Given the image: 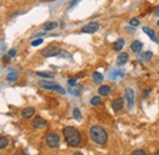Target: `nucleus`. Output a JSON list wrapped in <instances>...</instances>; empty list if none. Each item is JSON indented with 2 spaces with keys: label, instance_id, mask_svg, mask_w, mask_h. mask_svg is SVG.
I'll list each match as a JSON object with an SVG mask.
<instances>
[{
  "label": "nucleus",
  "instance_id": "nucleus-10",
  "mask_svg": "<svg viewBox=\"0 0 159 155\" xmlns=\"http://www.w3.org/2000/svg\"><path fill=\"white\" fill-rule=\"evenodd\" d=\"M34 113H36L34 108H26V109L22 110L21 116L23 117V118H30V117H32L34 115Z\"/></svg>",
  "mask_w": 159,
  "mask_h": 155
},
{
  "label": "nucleus",
  "instance_id": "nucleus-30",
  "mask_svg": "<svg viewBox=\"0 0 159 155\" xmlns=\"http://www.w3.org/2000/svg\"><path fill=\"white\" fill-rule=\"evenodd\" d=\"M9 59H10V56L7 55V56H4V58H2V60H4L5 62H9Z\"/></svg>",
  "mask_w": 159,
  "mask_h": 155
},
{
  "label": "nucleus",
  "instance_id": "nucleus-28",
  "mask_svg": "<svg viewBox=\"0 0 159 155\" xmlns=\"http://www.w3.org/2000/svg\"><path fill=\"white\" fill-rule=\"evenodd\" d=\"M69 84H70V86H74V84H76V78L69 79Z\"/></svg>",
  "mask_w": 159,
  "mask_h": 155
},
{
  "label": "nucleus",
  "instance_id": "nucleus-29",
  "mask_svg": "<svg viewBox=\"0 0 159 155\" xmlns=\"http://www.w3.org/2000/svg\"><path fill=\"white\" fill-rule=\"evenodd\" d=\"M80 1H81V0H75L74 2H71V4H70V7H72V6H75V5H76L77 2H80Z\"/></svg>",
  "mask_w": 159,
  "mask_h": 155
},
{
  "label": "nucleus",
  "instance_id": "nucleus-24",
  "mask_svg": "<svg viewBox=\"0 0 159 155\" xmlns=\"http://www.w3.org/2000/svg\"><path fill=\"white\" fill-rule=\"evenodd\" d=\"M100 103H102V99H100L99 97L92 98V100H91V104H92V105H99Z\"/></svg>",
  "mask_w": 159,
  "mask_h": 155
},
{
  "label": "nucleus",
  "instance_id": "nucleus-15",
  "mask_svg": "<svg viewBox=\"0 0 159 155\" xmlns=\"http://www.w3.org/2000/svg\"><path fill=\"white\" fill-rule=\"evenodd\" d=\"M17 77H19V72L17 71H15V70H12V71H10L9 72V75H7V77H6V79H7V82H15L16 79H17Z\"/></svg>",
  "mask_w": 159,
  "mask_h": 155
},
{
  "label": "nucleus",
  "instance_id": "nucleus-4",
  "mask_svg": "<svg viewBox=\"0 0 159 155\" xmlns=\"http://www.w3.org/2000/svg\"><path fill=\"white\" fill-rule=\"evenodd\" d=\"M45 142H47V145H48L49 148H58L60 143L59 136H58L55 132H50V133L47 135Z\"/></svg>",
  "mask_w": 159,
  "mask_h": 155
},
{
  "label": "nucleus",
  "instance_id": "nucleus-16",
  "mask_svg": "<svg viewBox=\"0 0 159 155\" xmlns=\"http://www.w3.org/2000/svg\"><path fill=\"white\" fill-rule=\"evenodd\" d=\"M98 92H99L100 95H108V94L110 93V87H109V86H107V84L100 86L99 89H98Z\"/></svg>",
  "mask_w": 159,
  "mask_h": 155
},
{
  "label": "nucleus",
  "instance_id": "nucleus-9",
  "mask_svg": "<svg viewBox=\"0 0 159 155\" xmlns=\"http://www.w3.org/2000/svg\"><path fill=\"white\" fill-rule=\"evenodd\" d=\"M131 50L134 51V53H139L142 49H143V44H142V42H139V40H134L132 43H131Z\"/></svg>",
  "mask_w": 159,
  "mask_h": 155
},
{
  "label": "nucleus",
  "instance_id": "nucleus-8",
  "mask_svg": "<svg viewBox=\"0 0 159 155\" xmlns=\"http://www.w3.org/2000/svg\"><path fill=\"white\" fill-rule=\"evenodd\" d=\"M32 126H33L34 128H43V127L47 126V121H45L43 117L37 116V117H34V120L32 121Z\"/></svg>",
  "mask_w": 159,
  "mask_h": 155
},
{
  "label": "nucleus",
  "instance_id": "nucleus-19",
  "mask_svg": "<svg viewBox=\"0 0 159 155\" xmlns=\"http://www.w3.org/2000/svg\"><path fill=\"white\" fill-rule=\"evenodd\" d=\"M7 144H9V140H7V138H6V137L0 136V149H4V148H6V147H7Z\"/></svg>",
  "mask_w": 159,
  "mask_h": 155
},
{
  "label": "nucleus",
  "instance_id": "nucleus-17",
  "mask_svg": "<svg viewBox=\"0 0 159 155\" xmlns=\"http://www.w3.org/2000/svg\"><path fill=\"white\" fill-rule=\"evenodd\" d=\"M57 27V23L55 22H45L44 23V26H43V28H44V31H52V29H54Z\"/></svg>",
  "mask_w": 159,
  "mask_h": 155
},
{
  "label": "nucleus",
  "instance_id": "nucleus-32",
  "mask_svg": "<svg viewBox=\"0 0 159 155\" xmlns=\"http://www.w3.org/2000/svg\"><path fill=\"white\" fill-rule=\"evenodd\" d=\"M74 155H83V154H82V153H80V152H77V153H75Z\"/></svg>",
  "mask_w": 159,
  "mask_h": 155
},
{
  "label": "nucleus",
  "instance_id": "nucleus-31",
  "mask_svg": "<svg viewBox=\"0 0 159 155\" xmlns=\"http://www.w3.org/2000/svg\"><path fill=\"white\" fill-rule=\"evenodd\" d=\"M156 14L159 16V6H157V9H156Z\"/></svg>",
  "mask_w": 159,
  "mask_h": 155
},
{
  "label": "nucleus",
  "instance_id": "nucleus-33",
  "mask_svg": "<svg viewBox=\"0 0 159 155\" xmlns=\"http://www.w3.org/2000/svg\"><path fill=\"white\" fill-rule=\"evenodd\" d=\"M156 155H159V149L157 150V152H156Z\"/></svg>",
  "mask_w": 159,
  "mask_h": 155
},
{
  "label": "nucleus",
  "instance_id": "nucleus-5",
  "mask_svg": "<svg viewBox=\"0 0 159 155\" xmlns=\"http://www.w3.org/2000/svg\"><path fill=\"white\" fill-rule=\"evenodd\" d=\"M60 54V49L58 46H47L45 49L42 50V55L45 58H53Z\"/></svg>",
  "mask_w": 159,
  "mask_h": 155
},
{
  "label": "nucleus",
  "instance_id": "nucleus-23",
  "mask_svg": "<svg viewBox=\"0 0 159 155\" xmlns=\"http://www.w3.org/2000/svg\"><path fill=\"white\" fill-rule=\"evenodd\" d=\"M42 43H43V39L38 38V39H34V40H32V42H31V45H32V46H38V45H40Z\"/></svg>",
  "mask_w": 159,
  "mask_h": 155
},
{
  "label": "nucleus",
  "instance_id": "nucleus-21",
  "mask_svg": "<svg viewBox=\"0 0 159 155\" xmlns=\"http://www.w3.org/2000/svg\"><path fill=\"white\" fill-rule=\"evenodd\" d=\"M36 75H37V76H39V77H44V78H53L54 77V73H52V72H37Z\"/></svg>",
  "mask_w": 159,
  "mask_h": 155
},
{
  "label": "nucleus",
  "instance_id": "nucleus-3",
  "mask_svg": "<svg viewBox=\"0 0 159 155\" xmlns=\"http://www.w3.org/2000/svg\"><path fill=\"white\" fill-rule=\"evenodd\" d=\"M38 84H39V87L44 88V89H48V91H55L60 94L65 93V91H64V88L61 86L57 84V83H53V82H49V81H39Z\"/></svg>",
  "mask_w": 159,
  "mask_h": 155
},
{
  "label": "nucleus",
  "instance_id": "nucleus-13",
  "mask_svg": "<svg viewBox=\"0 0 159 155\" xmlns=\"http://www.w3.org/2000/svg\"><path fill=\"white\" fill-rule=\"evenodd\" d=\"M129 61V54L127 53H121L119 56H118V65H125L126 62Z\"/></svg>",
  "mask_w": 159,
  "mask_h": 155
},
{
  "label": "nucleus",
  "instance_id": "nucleus-22",
  "mask_svg": "<svg viewBox=\"0 0 159 155\" xmlns=\"http://www.w3.org/2000/svg\"><path fill=\"white\" fill-rule=\"evenodd\" d=\"M74 117H75L77 121H80V120H81V117H82V116H81V113H80L79 108H75V109H74Z\"/></svg>",
  "mask_w": 159,
  "mask_h": 155
},
{
  "label": "nucleus",
  "instance_id": "nucleus-27",
  "mask_svg": "<svg viewBox=\"0 0 159 155\" xmlns=\"http://www.w3.org/2000/svg\"><path fill=\"white\" fill-rule=\"evenodd\" d=\"M15 55H16V49H11V50L9 51V56L12 58V56H15Z\"/></svg>",
  "mask_w": 159,
  "mask_h": 155
},
{
  "label": "nucleus",
  "instance_id": "nucleus-7",
  "mask_svg": "<svg viewBox=\"0 0 159 155\" xmlns=\"http://www.w3.org/2000/svg\"><path fill=\"white\" fill-rule=\"evenodd\" d=\"M98 29H99V24L98 23H94V22H91V23L83 26L81 31L83 33H96Z\"/></svg>",
  "mask_w": 159,
  "mask_h": 155
},
{
  "label": "nucleus",
  "instance_id": "nucleus-26",
  "mask_svg": "<svg viewBox=\"0 0 159 155\" xmlns=\"http://www.w3.org/2000/svg\"><path fill=\"white\" fill-rule=\"evenodd\" d=\"M130 24H131V26H134V27H136V26H139V20H136V19H132L131 21H130Z\"/></svg>",
  "mask_w": 159,
  "mask_h": 155
},
{
  "label": "nucleus",
  "instance_id": "nucleus-12",
  "mask_svg": "<svg viewBox=\"0 0 159 155\" xmlns=\"http://www.w3.org/2000/svg\"><path fill=\"white\" fill-rule=\"evenodd\" d=\"M142 29H143V32H144V33H147V34L149 36V38L152 39L154 43H158V39H157V37H156V33H154V31H153V29H151L149 27H143Z\"/></svg>",
  "mask_w": 159,
  "mask_h": 155
},
{
  "label": "nucleus",
  "instance_id": "nucleus-6",
  "mask_svg": "<svg viewBox=\"0 0 159 155\" xmlns=\"http://www.w3.org/2000/svg\"><path fill=\"white\" fill-rule=\"evenodd\" d=\"M125 97H126V100H127L129 109H132L134 105H135V92H134V89L127 88L125 91Z\"/></svg>",
  "mask_w": 159,
  "mask_h": 155
},
{
  "label": "nucleus",
  "instance_id": "nucleus-11",
  "mask_svg": "<svg viewBox=\"0 0 159 155\" xmlns=\"http://www.w3.org/2000/svg\"><path fill=\"white\" fill-rule=\"evenodd\" d=\"M122 106H124V101H122V98H118V99H115V100L113 101V110H114L115 113L120 111V110L122 109Z\"/></svg>",
  "mask_w": 159,
  "mask_h": 155
},
{
  "label": "nucleus",
  "instance_id": "nucleus-25",
  "mask_svg": "<svg viewBox=\"0 0 159 155\" xmlns=\"http://www.w3.org/2000/svg\"><path fill=\"white\" fill-rule=\"evenodd\" d=\"M131 155H147V153L144 152V150H142V149H137V150H134Z\"/></svg>",
  "mask_w": 159,
  "mask_h": 155
},
{
  "label": "nucleus",
  "instance_id": "nucleus-34",
  "mask_svg": "<svg viewBox=\"0 0 159 155\" xmlns=\"http://www.w3.org/2000/svg\"><path fill=\"white\" fill-rule=\"evenodd\" d=\"M157 24H158V26H159V20H158V22H157Z\"/></svg>",
  "mask_w": 159,
  "mask_h": 155
},
{
  "label": "nucleus",
  "instance_id": "nucleus-1",
  "mask_svg": "<svg viewBox=\"0 0 159 155\" xmlns=\"http://www.w3.org/2000/svg\"><path fill=\"white\" fill-rule=\"evenodd\" d=\"M62 135H64L65 142L69 147H77L81 143V133L75 127H71V126L65 127L62 130Z\"/></svg>",
  "mask_w": 159,
  "mask_h": 155
},
{
  "label": "nucleus",
  "instance_id": "nucleus-14",
  "mask_svg": "<svg viewBox=\"0 0 159 155\" xmlns=\"http://www.w3.org/2000/svg\"><path fill=\"white\" fill-rule=\"evenodd\" d=\"M124 45H125V40L122 38H119L116 42H114V44H113V48H114V50H116V51H120L122 48H124Z\"/></svg>",
  "mask_w": 159,
  "mask_h": 155
},
{
  "label": "nucleus",
  "instance_id": "nucleus-20",
  "mask_svg": "<svg viewBox=\"0 0 159 155\" xmlns=\"http://www.w3.org/2000/svg\"><path fill=\"white\" fill-rule=\"evenodd\" d=\"M93 79H94L96 83H100V82L104 79V77H103V75L99 73V72H94V73H93Z\"/></svg>",
  "mask_w": 159,
  "mask_h": 155
},
{
  "label": "nucleus",
  "instance_id": "nucleus-2",
  "mask_svg": "<svg viewBox=\"0 0 159 155\" xmlns=\"http://www.w3.org/2000/svg\"><path fill=\"white\" fill-rule=\"evenodd\" d=\"M89 137L94 143L99 145H104L108 140V133L102 126H92L89 128Z\"/></svg>",
  "mask_w": 159,
  "mask_h": 155
},
{
  "label": "nucleus",
  "instance_id": "nucleus-18",
  "mask_svg": "<svg viewBox=\"0 0 159 155\" xmlns=\"http://www.w3.org/2000/svg\"><path fill=\"white\" fill-rule=\"evenodd\" d=\"M152 58H153V53L152 51H146V53H143V54L139 55V59L146 60V61H149Z\"/></svg>",
  "mask_w": 159,
  "mask_h": 155
}]
</instances>
